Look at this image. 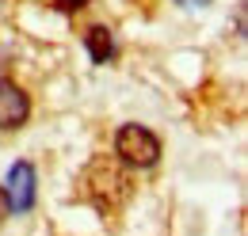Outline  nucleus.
<instances>
[{
  "label": "nucleus",
  "instance_id": "39448f33",
  "mask_svg": "<svg viewBox=\"0 0 248 236\" xmlns=\"http://www.w3.org/2000/svg\"><path fill=\"white\" fill-rule=\"evenodd\" d=\"M88 0H54V8H62V12H80Z\"/></svg>",
  "mask_w": 248,
  "mask_h": 236
},
{
  "label": "nucleus",
  "instance_id": "423d86ee",
  "mask_svg": "<svg viewBox=\"0 0 248 236\" xmlns=\"http://www.w3.org/2000/svg\"><path fill=\"white\" fill-rule=\"evenodd\" d=\"M4 213H8V194L0 191V217H4Z\"/></svg>",
  "mask_w": 248,
  "mask_h": 236
},
{
  "label": "nucleus",
  "instance_id": "7ed1b4c3",
  "mask_svg": "<svg viewBox=\"0 0 248 236\" xmlns=\"http://www.w3.org/2000/svg\"><path fill=\"white\" fill-rule=\"evenodd\" d=\"M8 209H19V213H27L34 206V168L27 160H19L12 172H8Z\"/></svg>",
  "mask_w": 248,
  "mask_h": 236
},
{
  "label": "nucleus",
  "instance_id": "f257e3e1",
  "mask_svg": "<svg viewBox=\"0 0 248 236\" xmlns=\"http://www.w3.org/2000/svg\"><path fill=\"white\" fill-rule=\"evenodd\" d=\"M115 152L126 164H134V168H153L156 156H160V141L145 126H123L119 137H115Z\"/></svg>",
  "mask_w": 248,
  "mask_h": 236
},
{
  "label": "nucleus",
  "instance_id": "0eeeda50",
  "mask_svg": "<svg viewBox=\"0 0 248 236\" xmlns=\"http://www.w3.org/2000/svg\"><path fill=\"white\" fill-rule=\"evenodd\" d=\"M180 4H187V8H195V4H210V0H180Z\"/></svg>",
  "mask_w": 248,
  "mask_h": 236
},
{
  "label": "nucleus",
  "instance_id": "f03ea898",
  "mask_svg": "<svg viewBox=\"0 0 248 236\" xmlns=\"http://www.w3.org/2000/svg\"><path fill=\"white\" fill-rule=\"evenodd\" d=\"M31 115V99L27 91L12 80H0V130H19Z\"/></svg>",
  "mask_w": 248,
  "mask_h": 236
},
{
  "label": "nucleus",
  "instance_id": "20e7f679",
  "mask_svg": "<svg viewBox=\"0 0 248 236\" xmlns=\"http://www.w3.org/2000/svg\"><path fill=\"white\" fill-rule=\"evenodd\" d=\"M84 42H88V54H92V61H103L115 54V38H111V30L107 27H92L88 34H84Z\"/></svg>",
  "mask_w": 248,
  "mask_h": 236
}]
</instances>
